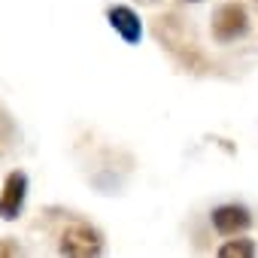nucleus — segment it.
<instances>
[{
    "instance_id": "nucleus-1",
    "label": "nucleus",
    "mask_w": 258,
    "mask_h": 258,
    "mask_svg": "<svg viewBox=\"0 0 258 258\" xmlns=\"http://www.w3.org/2000/svg\"><path fill=\"white\" fill-rule=\"evenodd\" d=\"M243 31H246V13H243V7L225 4V7L216 10V16H213V34H216L219 43H231Z\"/></svg>"
},
{
    "instance_id": "nucleus-2",
    "label": "nucleus",
    "mask_w": 258,
    "mask_h": 258,
    "mask_svg": "<svg viewBox=\"0 0 258 258\" xmlns=\"http://www.w3.org/2000/svg\"><path fill=\"white\" fill-rule=\"evenodd\" d=\"M28 195V176L22 170H13L4 182V195H0V219H19Z\"/></svg>"
},
{
    "instance_id": "nucleus-3",
    "label": "nucleus",
    "mask_w": 258,
    "mask_h": 258,
    "mask_svg": "<svg viewBox=\"0 0 258 258\" xmlns=\"http://www.w3.org/2000/svg\"><path fill=\"white\" fill-rule=\"evenodd\" d=\"M106 19H109L112 31H115L127 46H137V43H140V37H143V25H140L137 13H134L131 7H109Z\"/></svg>"
},
{
    "instance_id": "nucleus-4",
    "label": "nucleus",
    "mask_w": 258,
    "mask_h": 258,
    "mask_svg": "<svg viewBox=\"0 0 258 258\" xmlns=\"http://www.w3.org/2000/svg\"><path fill=\"white\" fill-rule=\"evenodd\" d=\"M213 225H216L219 234L231 237V234H237V231H246V228L252 225V216H249V210L240 207V204H222V207L213 210Z\"/></svg>"
},
{
    "instance_id": "nucleus-5",
    "label": "nucleus",
    "mask_w": 258,
    "mask_h": 258,
    "mask_svg": "<svg viewBox=\"0 0 258 258\" xmlns=\"http://www.w3.org/2000/svg\"><path fill=\"white\" fill-rule=\"evenodd\" d=\"M61 252L64 255H97L100 237L88 225H73V228H67V234L61 240Z\"/></svg>"
},
{
    "instance_id": "nucleus-6",
    "label": "nucleus",
    "mask_w": 258,
    "mask_h": 258,
    "mask_svg": "<svg viewBox=\"0 0 258 258\" xmlns=\"http://www.w3.org/2000/svg\"><path fill=\"white\" fill-rule=\"evenodd\" d=\"M219 255L222 258H249V255H255V243L252 240H231V243H225L222 249H219Z\"/></svg>"
}]
</instances>
